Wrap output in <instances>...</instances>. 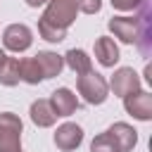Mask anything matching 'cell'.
Masks as SVG:
<instances>
[{"label":"cell","mask_w":152,"mask_h":152,"mask_svg":"<svg viewBox=\"0 0 152 152\" xmlns=\"http://www.w3.org/2000/svg\"><path fill=\"white\" fill-rule=\"evenodd\" d=\"M19 78L28 86H38L43 83V71L36 62V57H26V59H19Z\"/></svg>","instance_id":"16"},{"label":"cell","mask_w":152,"mask_h":152,"mask_svg":"<svg viewBox=\"0 0 152 152\" xmlns=\"http://www.w3.org/2000/svg\"><path fill=\"white\" fill-rule=\"evenodd\" d=\"M74 2H76V10L83 14H97L102 10V0H74Z\"/></svg>","instance_id":"19"},{"label":"cell","mask_w":152,"mask_h":152,"mask_svg":"<svg viewBox=\"0 0 152 152\" xmlns=\"http://www.w3.org/2000/svg\"><path fill=\"white\" fill-rule=\"evenodd\" d=\"M90 152H119V145H116L114 138L104 131V133H97V135L90 140Z\"/></svg>","instance_id":"18"},{"label":"cell","mask_w":152,"mask_h":152,"mask_svg":"<svg viewBox=\"0 0 152 152\" xmlns=\"http://www.w3.org/2000/svg\"><path fill=\"white\" fill-rule=\"evenodd\" d=\"M24 124L14 112H0V152H21Z\"/></svg>","instance_id":"2"},{"label":"cell","mask_w":152,"mask_h":152,"mask_svg":"<svg viewBox=\"0 0 152 152\" xmlns=\"http://www.w3.org/2000/svg\"><path fill=\"white\" fill-rule=\"evenodd\" d=\"M52 140H55V147H57V150H62V152H74V150H78L81 142H83V128H81L78 124H74V121H64L62 126H57Z\"/></svg>","instance_id":"7"},{"label":"cell","mask_w":152,"mask_h":152,"mask_svg":"<svg viewBox=\"0 0 152 152\" xmlns=\"http://www.w3.org/2000/svg\"><path fill=\"white\" fill-rule=\"evenodd\" d=\"M95 59H97L102 66H107V69H112V66L119 62V45L114 43V38L100 36V38L95 40Z\"/></svg>","instance_id":"12"},{"label":"cell","mask_w":152,"mask_h":152,"mask_svg":"<svg viewBox=\"0 0 152 152\" xmlns=\"http://www.w3.org/2000/svg\"><path fill=\"white\" fill-rule=\"evenodd\" d=\"M38 36H40L43 40H48V43H62V40L66 38V31L48 24L45 19H38Z\"/></svg>","instance_id":"17"},{"label":"cell","mask_w":152,"mask_h":152,"mask_svg":"<svg viewBox=\"0 0 152 152\" xmlns=\"http://www.w3.org/2000/svg\"><path fill=\"white\" fill-rule=\"evenodd\" d=\"M2 59H5V50H0V62H2Z\"/></svg>","instance_id":"22"},{"label":"cell","mask_w":152,"mask_h":152,"mask_svg":"<svg viewBox=\"0 0 152 152\" xmlns=\"http://www.w3.org/2000/svg\"><path fill=\"white\" fill-rule=\"evenodd\" d=\"M124 109H126V114H131L138 121H150L152 119V93L140 88V90L126 95L124 97Z\"/></svg>","instance_id":"6"},{"label":"cell","mask_w":152,"mask_h":152,"mask_svg":"<svg viewBox=\"0 0 152 152\" xmlns=\"http://www.w3.org/2000/svg\"><path fill=\"white\" fill-rule=\"evenodd\" d=\"M48 0H26V5L28 7H40V5H45Z\"/></svg>","instance_id":"21"},{"label":"cell","mask_w":152,"mask_h":152,"mask_svg":"<svg viewBox=\"0 0 152 152\" xmlns=\"http://www.w3.org/2000/svg\"><path fill=\"white\" fill-rule=\"evenodd\" d=\"M28 116H31V121H33L38 128H50V126H55V121H57V114H55L50 100H43V97H38V100L31 102Z\"/></svg>","instance_id":"11"},{"label":"cell","mask_w":152,"mask_h":152,"mask_svg":"<svg viewBox=\"0 0 152 152\" xmlns=\"http://www.w3.org/2000/svg\"><path fill=\"white\" fill-rule=\"evenodd\" d=\"M62 59H64V66H69L76 76H81V74H86V71H93V59H90V55H88L86 50H81V48L66 50V55H62Z\"/></svg>","instance_id":"14"},{"label":"cell","mask_w":152,"mask_h":152,"mask_svg":"<svg viewBox=\"0 0 152 152\" xmlns=\"http://www.w3.org/2000/svg\"><path fill=\"white\" fill-rule=\"evenodd\" d=\"M33 57H36L40 71H43V81L59 76L62 69H64V59H62V55H57V52H52V50H40V52L33 55Z\"/></svg>","instance_id":"13"},{"label":"cell","mask_w":152,"mask_h":152,"mask_svg":"<svg viewBox=\"0 0 152 152\" xmlns=\"http://www.w3.org/2000/svg\"><path fill=\"white\" fill-rule=\"evenodd\" d=\"M76 14H78V10H76L74 0H48L45 2V12H43L40 19H45L48 24L66 31L76 21Z\"/></svg>","instance_id":"3"},{"label":"cell","mask_w":152,"mask_h":152,"mask_svg":"<svg viewBox=\"0 0 152 152\" xmlns=\"http://www.w3.org/2000/svg\"><path fill=\"white\" fill-rule=\"evenodd\" d=\"M107 28L114 33V38H119L126 45H135L138 33H140V21L138 17H112L107 21Z\"/></svg>","instance_id":"8"},{"label":"cell","mask_w":152,"mask_h":152,"mask_svg":"<svg viewBox=\"0 0 152 152\" xmlns=\"http://www.w3.org/2000/svg\"><path fill=\"white\" fill-rule=\"evenodd\" d=\"M19 81H21L19 78V59L5 55V59L0 62V86L14 88V86H19Z\"/></svg>","instance_id":"15"},{"label":"cell","mask_w":152,"mask_h":152,"mask_svg":"<svg viewBox=\"0 0 152 152\" xmlns=\"http://www.w3.org/2000/svg\"><path fill=\"white\" fill-rule=\"evenodd\" d=\"M109 2H112V7L119 10V12H135V10L142 5V0H109Z\"/></svg>","instance_id":"20"},{"label":"cell","mask_w":152,"mask_h":152,"mask_svg":"<svg viewBox=\"0 0 152 152\" xmlns=\"http://www.w3.org/2000/svg\"><path fill=\"white\" fill-rule=\"evenodd\" d=\"M107 133L114 138V142L119 145V152H131L135 145H138V131L126 124V121H116L107 128Z\"/></svg>","instance_id":"10"},{"label":"cell","mask_w":152,"mask_h":152,"mask_svg":"<svg viewBox=\"0 0 152 152\" xmlns=\"http://www.w3.org/2000/svg\"><path fill=\"white\" fill-rule=\"evenodd\" d=\"M107 86L116 97H126V95L140 90V76L133 71V66H119V69H114Z\"/></svg>","instance_id":"5"},{"label":"cell","mask_w":152,"mask_h":152,"mask_svg":"<svg viewBox=\"0 0 152 152\" xmlns=\"http://www.w3.org/2000/svg\"><path fill=\"white\" fill-rule=\"evenodd\" d=\"M76 90L88 104H102L109 97V86L107 78L97 71H86L76 78Z\"/></svg>","instance_id":"1"},{"label":"cell","mask_w":152,"mask_h":152,"mask_svg":"<svg viewBox=\"0 0 152 152\" xmlns=\"http://www.w3.org/2000/svg\"><path fill=\"white\" fill-rule=\"evenodd\" d=\"M33 43V31L26 24H10L2 31V48L10 52H26Z\"/></svg>","instance_id":"4"},{"label":"cell","mask_w":152,"mask_h":152,"mask_svg":"<svg viewBox=\"0 0 152 152\" xmlns=\"http://www.w3.org/2000/svg\"><path fill=\"white\" fill-rule=\"evenodd\" d=\"M50 104H52L57 116H71L78 109V97L71 88H57L50 95Z\"/></svg>","instance_id":"9"}]
</instances>
